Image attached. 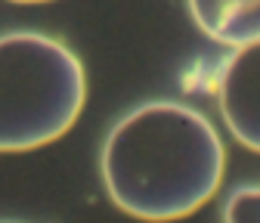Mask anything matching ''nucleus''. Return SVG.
<instances>
[{
    "mask_svg": "<svg viewBox=\"0 0 260 223\" xmlns=\"http://www.w3.org/2000/svg\"><path fill=\"white\" fill-rule=\"evenodd\" d=\"M0 223H10V220H0Z\"/></svg>",
    "mask_w": 260,
    "mask_h": 223,
    "instance_id": "0eeeda50",
    "label": "nucleus"
},
{
    "mask_svg": "<svg viewBox=\"0 0 260 223\" xmlns=\"http://www.w3.org/2000/svg\"><path fill=\"white\" fill-rule=\"evenodd\" d=\"M192 22L223 47L260 41V0H186Z\"/></svg>",
    "mask_w": 260,
    "mask_h": 223,
    "instance_id": "20e7f679",
    "label": "nucleus"
},
{
    "mask_svg": "<svg viewBox=\"0 0 260 223\" xmlns=\"http://www.w3.org/2000/svg\"><path fill=\"white\" fill-rule=\"evenodd\" d=\"M100 171L112 205L146 223H171L205 208L223 183L217 127L183 103H143L109 131Z\"/></svg>",
    "mask_w": 260,
    "mask_h": 223,
    "instance_id": "f257e3e1",
    "label": "nucleus"
},
{
    "mask_svg": "<svg viewBox=\"0 0 260 223\" xmlns=\"http://www.w3.org/2000/svg\"><path fill=\"white\" fill-rule=\"evenodd\" d=\"M220 115L230 134L251 152H260V41L233 50L217 84Z\"/></svg>",
    "mask_w": 260,
    "mask_h": 223,
    "instance_id": "7ed1b4c3",
    "label": "nucleus"
},
{
    "mask_svg": "<svg viewBox=\"0 0 260 223\" xmlns=\"http://www.w3.org/2000/svg\"><path fill=\"white\" fill-rule=\"evenodd\" d=\"M16 4H47V0H16Z\"/></svg>",
    "mask_w": 260,
    "mask_h": 223,
    "instance_id": "423d86ee",
    "label": "nucleus"
},
{
    "mask_svg": "<svg viewBox=\"0 0 260 223\" xmlns=\"http://www.w3.org/2000/svg\"><path fill=\"white\" fill-rule=\"evenodd\" d=\"M226 223H260V186H242L226 199Z\"/></svg>",
    "mask_w": 260,
    "mask_h": 223,
    "instance_id": "39448f33",
    "label": "nucleus"
},
{
    "mask_svg": "<svg viewBox=\"0 0 260 223\" xmlns=\"http://www.w3.org/2000/svg\"><path fill=\"white\" fill-rule=\"evenodd\" d=\"M87 75L75 50L38 31L0 35V152H31L75 127Z\"/></svg>",
    "mask_w": 260,
    "mask_h": 223,
    "instance_id": "f03ea898",
    "label": "nucleus"
}]
</instances>
